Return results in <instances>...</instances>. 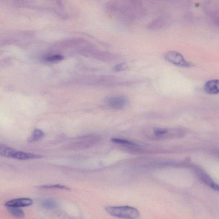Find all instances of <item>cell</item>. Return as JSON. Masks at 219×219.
Returning <instances> with one entry per match:
<instances>
[{
  "label": "cell",
  "mask_w": 219,
  "mask_h": 219,
  "mask_svg": "<svg viewBox=\"0 0 219 219\" xmlns=\"http://www.w3.org/2000/svg\"><path fill=\"white\" fill-rule=\"evenodd\" d=\"M6 211L9 214L17 218H23L25 216L24 211L20 208L15 207L5 206Z\"/></svg>",
  "instance_id": "10"
},
{
  "label": "cell",
  "mask_w": 219,
  "mask_h": 219,
  "mask_svg": "<svg viewBox=\"0 0 219 219\" xmlns=\"http://www.w3.org/2000/svg\"><path fill=\"white\" fill-rule=\"evenodd\" d=\"M33 200L28 198H21L10 200L5 204V206L15 207H25L32 205Z\"/></svg>",
  "instance_id": "5"
},
{
  "label": "cell",
  "mask_w": 219,
  "mask_h": 219,
  "mask_svg": "<svg viewBox=\"0 0 219 219\" xmlns=\"http://www.w3.org/2000/svg\"><path fill=\"white\" fill-rule=\"evenodd\" d=\"M16 150L4 145H0V155L3 157L12 158L13 154Z\"/></svg>",
  "instance_id": "11"
},
{
  "label": "cell",
  "mask_w": 219,
  "mask_h": 219,
  "mask_svg": "<svg viewBox=\"0 0 219 219\" xmlns=\"http://www.w3.org/2000/svg\"><path fill=\"white\" fill-rule=\"evenodd\" d=\"M42 157L41 155L37 154L17 150L15 151L12 156V158L20 160L39 159Z\"/></svg>",
  "instance_id": "6"
},
{
  "label": "cell",
  "mask_w": 219,
  "mask_h": 219,
  "mask_svg": "<svg viewBox=\"0 0 219 219\" xmlns=\"http://www.w3.org/2000/svg\"><path fill=\"white\" fill-rule=\"evenodd\" d=\"M41 204L42 207L46 209H54L58 207V204L57 202L52 200H44V201H42Z\"/></svg>",
  "instance_id": "13"
},
{
  "label": "cell",
  "mask_w": 219,
  "mask_h": 219,
  "mask_svg": "<svg viewBox=\"0 0 219 219\" xmlns=\"http://www.w3.org/2000/svg\"><path fill=\"white\" fill-rule=\"evenodd\" d=\"M128 69V66L126 63H120L119 64L116 65L114 67V71H125Z\"/></svg>",
  "instance_id": "15"
},
{
  "label": "cell",
  "mask_w": 219,
  "mask_h": 219,
  "mask_svg": "<svg viewBox=\"0 0 219 219\" xmlns=\"http://www.w3.org/2000/svg\"><path fill=\"white\" fill-rule=\"evenodd\" d=\"M45 136L44 132L41 130L36 129L33 131V134L31 137L28 139V141L29 143H33L42 139Z\"/></svg>",
  "instance_id": "12"
},
{
  "label": "cell",
  "mask_w": 219,
  "mask_h": 219,
  "mask_svg": "<svg viewBox=\"0 0 219 219\" xmlns=\"http://www.w3.org/2000/svg\"><path fill=\"white\" fill-rule=\"evenodd\" d=\"M175 130L163 128H152L149 137L152 139H164L171 137Z\"/></svg>",
  "instance_id": "4"
},
{
  "label": "cell",
  "mask_w": 219,
  "mask_h": 219,
  "mask_svg": "<svg viewBox=\"0 0 219 219\" xmlns=\"http://www.w3.org/2000/svg\"><path fill=\"white\" fill-rule=\"evenodd\" d=\"M105 210L110 215L120 218L134 219L140 216L137 209L128 205L107 207Z\"/></svg>",
  "instance_id": "1"
},
{
  "label": "cell",
  "mask_w": 219,
  "mask_h": 219,
  "mask_svg": "<svg viewBox=\"0 0 219 219\" xmlns=\"http://www.w3.org/2000/svg\"><path fill=\"white\" fill-rule=\"evenodd\" d=\"M204 90L206 93L215 95L219 93V79L210 80L205 84Z\"/></svg>",
  "instance_id": "7"
},
{
  "label": "cell",
  "mask_w": 219,
  "mask_h": 219,
  "mask_svg": "<svg viewBox=\"0 0 219 219\" xmlns=\"http://www.w3.org/2000/svg\"><path fill=\"white\" fill-rule=\"evenodd\" d=\"M40 188L43 189H60L66 191H70V188L65 185L62 184H49V185H42L40 187Z\"/></svg>",
  "instance_id": "14"
},
{
  "label": "cell",
  "mask_w": 219,
  "mask_h": 219,
  "mask_svg": "<svg viewBox=\"0 0 219 219\" xmlns=\"http://www.w3.org/2000/svg\"><path fill=\"white\" fill-rule=\"evenodd\" d=\"M63 59L64 57L60 55H55L48 57L46 58V60L49 62H56V61L62 60Z\"/></svg>",
  "instance_id": "16"
},
{
  "label": "cell",
  "mask_w": 219,
  "mask_h": 219,
  "mask_svg": "<svg viewBox=\"0 0 219 219\" xmlns=\"http://www.w3.org/2000/svg\"><path fill=\"white\" fill-rule=\"evenodd\" d=\"M165 58L168 62L178 67H190L193 66L191 62H187L184 57L178 52L170 51L165 55Z\"/></svg>",
  "instance_id": "2"
},
{
  "label": "cell",
  "mask_w": 219,
  "mask_h": 219,
  "mask_svg": "<svg viewBox=\"0 0 219 219\" xmlns=\"http://www.w3.org/2000/svg\"><path fill=\"white\" fill-rule=\"evenodd\" d=\"M107 105L112 109L119 110L124 108L128 103V99L121 95L112 96L107 99Z\"/></svg>",
  "instance_id": "3"
},
{
  "label": "cell",
  "mask_w": 219,
  "mask_h": 219,
  "mask_svg": "<svg viewBox=\"0 0 219 219\" xmlns=\"http://www.w3.org/2000/svg\"><path fill=\"white\" fill-rule=\"evenodd\" d=\"M197 172V175H198L199 177L203 183L206 184V185H208L213 189L219 191V185L218 184L214 182V181L212 180L211 178L209 177L208 175L204 174V173H203V172L200 171L199 170H198Z\"/></svg>",
  "instance_id": "9"
},
{
  "label": "cell",
  "mask_w": 219,
  "mask_h": 219,
  "mask_svg": "<svg viewBox=\"0 0 219 219\" xmlns=\"http://www.w3.org/2000/svg\"><path fill=\"white\" fill-rule=\"evenodd\" d=\"M112 142L114 144H117L128 148L130 150L136 149L139 148L140 147V145L136 144L131 141L127 140L121 139V138H114L111 140Z\"/></svg>",
  "instance_id": "8"
}]
</instances>
